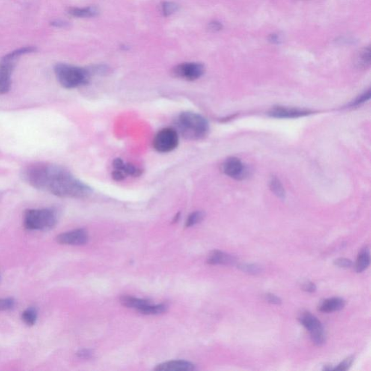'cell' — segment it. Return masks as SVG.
<instances>
[{
	"instance_id": "ba28073f",
	"label": "cell",
	"mask_w": 371,
	"mask_h": 371,
	"mask_svg": "<svg viewBox=\"0 0 371 371\" xmlns=\"http://www.w3.org/2000/svg\"><path fill=\"white\" fill-rule=\"evenodd\" d=\"M16 60L5 55L0 61V94L7 93L11 88V75Z\"/></svg>"
},
{
	"instance_id": "4fadbf2b",
	"label": "cell",
	"mask_w": 371,
	"mask_h": 371,
	"mask_svg": "<svg viewBox=\"0 0 371 371\" xmlns=\"http://www.w3.org/2000/svg\"><path fill=\"white\" fill-rule=\"evenodd\" d=\"M207 262L209 265H233L236 263V259L232 255L220 250H214L209 254Z\"/></svg>"
},
{
	"instance_id": "5b68a950",
	"label": "cell",
	"mask_w": 371,
	"mask_h": 371,
	"mask_svg": "<svg viewBox=\"0 0 371 371\" xmlns=\"http://www.w3.org/2000/svg\"><path fill=\"white\" fill-rule=\"evenodd\" d=\"M179 143V133L172 128H165L155 135L153 147L161 153H168L177 148Z\"/></svg>"
},
{
	"instance_id": "f546056e",
	"label": "cell",
	"mask_w": 371,
	"mask_h": 371,
	"mask_svg": "<svg viewBox=\"0 0 371 371\" xmlns=\"http://www.w3.org/2000/svg\"><path fill=\"white\" fill-rule=\"evenodd\" d=\"M301 289H302L304 292L313 293V292H316L317 287L316 284H315L314 283H313V282L306 280V281H304L301 283Z\"/></svg>"
},
{
	"instance_id": "cb8c5ba5",
	"label": "cell",
	"mask_w": 371,
	"mask_h": 371,
	"mask_svg": "<svg viewBox=\"0 0 371 371\" xmlns=\"http://www.w3.org/2000/svg\"><path fill=\"white\" fill-rule=\"evenodd\" d=\"M205 216V212H202V211H196V212H192L187 218L186 226L191 227V226L198 224L204 219Z\"/></svg>"
},
{
	"instance_id": "3957f363",
	"label": "cell",
	"mask_w": 371,
	"mask_h": 371,
	"mask_svg": "<svg viewBox=\"0 0 371 371\" xmlns=\"http://www.w3.org/2000/svg\"><path fill=\"white\" fill-rule=\"evenodd\" d=\"M55 73L60 85L69 90L87 85L90 83L92 76L89 69L64 63H60L55 66Z\"/></svg>"
},
{
	"instance_id": "7c38bea8",
	"label": "cell",
	"mask_w": 371,
	"mask_h": 371,
	"mask_svg": "<svg viewBox=\"0 0 371 371\" xmlns=\"http://www.w3.org/2000/svg\"><path fill=\"white\" fill-rule=\"evenodd\" d=\"M195 365L185 360H172L157 366L158 371H191L195 370Z\"/></svg>"
},
{
	"instance_id": "4316f807",
	"label": "cell",
	"mask_w": 371,
	"mask_h": 371,
	"mask_svg": "<svg viewBox=\"0 0 371 371\" xmlns=\"http://www.w3.org/2000/svg\"><path fill=\"white\" fill-rule=\"evenodd\" d=\"M354 360V356H349L348 358L339 363L336 368H334L333 371H345L349 370V368L352 366L353 362Z\"/></svg>"
},
{
	"instance_id": "30bf717a",
	"label": "cell",
	"mask_w": 371,
	"mask_h": 371,
	"mask_svg": "<svg viewBox=\"0 0 371 371\" xmlns=\"http://www.w3.org/2000/svg\"><path fill=\"white\" fill-rule=\"evenodd\" d=\"M313 112L309 110L277 106L273 108L268 113V115L271 117L276 118H297L309 116Z\"/></svg>"
},
{
	"instance_id": "d590c367",
	"label": "cell",
	"mask_w": 371,
	"mask_h": 371,
	"mask_svg": "<svg viewBox=\"0 0 371 371\" xmlns=\"http://www.w3.org/2000/svg\"><path fill=\"white\" fill-rule=\"evenodd\" d=\"M333 369H334V368H332V366H331V365H325V366H324L323 371H333Z\"/></svg>"
},
{
	"instance_id": "52a82bcc",
	"label": "cell",
	"mask_w": 371,
	"mask_h": 371,
	"mask_svg": "<svg viewBox=\"0 0 371 371\" xmlns=\"http://www.w3.org/2000/svg\"><path fill=\"white\" fill-rule=\"evenodd\" d=\"M205 67L198 63H185L178 65L173 69V74L177 78L186 81H195L204 74Z\"/></svg>"
},
{
	"instance_id": "484cf974",
	"label": "cell",
	"mask_w": 371,
	"mask_h": 371,
	"mask_svg": "<svg viewBox=\"0 0 371 371\" xmlns=\"http://www.w3.org/2000/svg\"><path fill=\"white\" fill-rule=\"evenodd\" d=\"M16 301L13 298L0 299V312L7 311L14 308Z\"/></svg>"
},
{
	"instance_id": "4dcf8cb0",
	"label": "cell",
	"mask_w": 371,
	"mask_h": 371,
	"mask_svg": "<svg viewBox=\"0 0 371 371\" xmlns=\"http://www.w3.org/2000/svg\"><path fill=\"white\" fill-rule=\"evenodd\" d=\"M265 300L268 302L271 303V304H281L282 301L280 298L277 297V295H274V294L268 293L265 296Z\"/></svg>"
},
{
	"instance_id": "603a6c76",
	"label": "cell",
	"mask_w": 371,
	"mask_h": 371,
	"mask_svg": "<svg viewBox=\"0 0 371 371\" xmlns=\"http://www.w3.org/2000/svg\"><path fill=\"white\" fill-rule=\"evenodd\" d=\"M238 268L246 274L257 275L262 271V268L257 264L241 263L238 265Z\"/></svg>"
},
{
	"instance_id": "44dd1931",
	"label": "cell",
	"mask_w": 371,
	"mask_h": 371,
	"mask_svg": "<svg viewBox=\"0 0 371 371\" xmlns=\"http://www.w3.org/2000/svg\"><path fill=\"white\" fill-rule=\"evenodd\" d=\"M37 310L34 307H29L22 313V320L27 325L31 326L37 322Z\"/></svg>"
},
{
	"instance_id": "836d02e7",
	"label": "cell",
	"mask_w": 371,
	"mask_h": 371,
	"mask_svg": "<svg viewBox=\"0 0 371 371\" xmlns=\"http://www.w3.org/2000/svg\"><path fill=\"white\" fill-rule=\"evenodd\" d=\"M51 25H53V26L55 27H57V28H65V27L68 26L69 23H68L67 22H66V21L58 20V21H52V22L51 23Z\"/></svg>"
},
{
	"instance_id": "1f68e13d",
	"label": "cell",
	"mask_w": 371,
	"mask_h": 371,
	"mask_svg": "<svg viewBox=\"0 0 371 371\" xmlns=\"http://www.w3.org/2000/svg\"><path fill=\"white\" fill-rule=\"evenodd\" d=\"M76 354L79 358L87 360V359H91L93 357V352L90 349H83L78 351Z\"/></svg>"
},
{
	"instance_id": "9c48e42d",
	"label": "cell",
	"mask_w": 371,
	"mask_h": 371,
	"mask_svg": "<svg viewBox=\"0 0 371 371\" xmlns=\"http://www.w3.org/2000/svg\"><path fill=\"white\" fill-rule=\"evenodd\" d=\"M88 233L85 229H79L61 233L57 236V242L66 245H84L88 242Z\"/></svg>"
},
{
	"instance_id": "6da1fadb",
	"label": "cell",
	"mask_w": 371,
	"mask_h": 371,
	"mask_svg": "<svg viewBox=\"0 0 371 371\" xmlns=\"http://www.w3.org/2000/svg\"><path fill=\"white\" fill-rule=\"evenodd\" d=\"M28 185L63 198H85L91 195L93 188L75 178L65 167L52 164L34 163L22 172Z\"/></svg>"
},
{
	"instance_id": "83f0119b",
	"label": "cell",
	"mask_w": 371,
	"mask_h": 371,
	"mask_svg": "<svg viewBox=\"0 0 371 371\" xmlns=\"http://www.w3.org/2000/svg\"><path fill=\"white\" fill-rule=\"evenodd\" d=\"M370 98L371 91L370 90H369V91L366 92V93H363V94L360 95V96H359V97H357L355 100L353 101L352 103L349 105V106H359V105H362V104L364 103V102H367V101L369 100Z\"/></svg>"
},
{
	"instance_id": "e575fe53",
	"label": "cell",
	"mask_w": 371,
	"mask_h": 371,
	"mask_svg": "<svg viewBox=\"0 0 371 371\" xmlns=\"http://www.w3.org/2000/svg\"><path fill=\"white\" fill-rule=\"evenodd\" d=\"M269 41L272 43L279 44L281 42V39L278 34H271L269 37Z\"/></svg>"
},
{
	"instance_id": "5bb4252c",
	"label": "cell",
	"mask_w": 371,
	"mask_h": 371,
	"mask_svg": "<svg viewBox=\"0 0 371 371\" xmlns=\"http://www.w3.org/2000/svg\"><path fill=\"white\" fill-rule=\"evenodd\" d=\"M113 166L114 170L121 172L125 176H131L134 177H138L142 174L143 170L139 167L135 166L131 163L125 162L120 158L115 159L113 162Z\"/></svg>"
},
{
	"instance_id": "ffe728a7",
	"label": "cell",
	"mask_w": 371,
	"mask_h": 371,
	"mask_svg": "<svg viewBox=\"0 0 371 371\" xmlns=\"http://www.w3.org/2000/svg\"><path fill=\"white\" fill-rule=\"evenodd\" d=\"M356 64L360 68H366L370 65L371 63V51L370 48H365L363 50L360 51L356 56Z\"/></svg>"
},
{
	"instance_id": "d4e9b609",
	"label": "cell",
	"mask_w": 371,
	"mask_h": 371,
	"mask_svg": "<svg viewBox=\"0 0 371 371\" xmlns=\"http://www.w3.org/2000/svg\"><path fill=\"white\" fill-rule=\"evenodd\" d=\"M179 10V5L173 1H165L161 4V11L165 17H168Z\"/></svg>"
},
{
	"instance_id": "d6986e66",
	"label": "cell",
	"mask_w": 371,
	"mask_h": 371,
	"mask_svg": "<svg viewBox=\"0 0 371 371\" xmlns=\"http://www.w3.org/2000/svg\"><path fill=\"white\" fill-rule=\"evenodd\" d=\"M167 306L164 304H153L149 303L141 307L138 311L144 315H159L166 311Z\"/></svg>"
},
{
	"instance_id": "7a4b0ae2",
	"label": "cell",
	"mask_w": 371,
	"mask_h": 371,
	"mask_svg": "<svg viewBox=\"0 0 371 371\" xmlns=\"http://www.w3.org/2000/svg\"><path fill=\"white\" fill-rule=\"evenodd\" d=\"M176 129L182 137L188 140H200L209 132V123L201 115L184 112L176 120Z\"/></svg>"
},
{
	"instance_id": "8fae6325",
	"label": "cell",
	"mask_w": 371,
	"mask_h": 371,
	"mask_svg": "<svg viewBox=\"0 0 371 371\" xmlns=\"http://www.w3.org/2000/svg\"><path fill=\"white\" fill-rule=\"evenodd\" d=\"M222 167L223 173L233 179H243L247 172L243 162L239 158L234 157L226 159L223 162Z\"/></svg>"
},
{
	"instance_id": "9a60e30c",
	"label": "cell",
	"mask_w": 371,
	"mask_h": 371,
	"mask_svg": "<svg viewBox=\"0 0 371 371\" xmlns=\"http://www.w3.org/2000/svg\"><path fill=\"white\" fill-rule=\"evenodd\" d=\"M345 301L339 297H333L324 300L319 306V310L322 313H333L339 311L345 307Z\"/></svg>"
},
{
	"instance_id": "7402d4cb",
	"label": "cell",
	"mask_w": 371,
	"mask_h": 371,
	"mask_svg": "<svg viewBox=\"0 0 371 371\" xmlns=\"http://www.w3.org/2000/svg\"><path fill=\"white\" fill-rule=\"evenodd\" d=\"M270 187L273 192L280 199H283L285 197V190L283 185L280 183L279 179L277 177L271 178L270 181Z\"/></svg>"
},
{
	"instance_id": "f1b7e54d",
	"label": "cell",
	"mask_w": 371,
	"mask_h": 371,
	"mask_svg": "<svg viewBox=\"0 0 371 371\" xmlns=\"http://www.w3.org/2000/svg\"><path fill=\"white\" fill-rule=\"evenodd\" d=\"M334 265L339 268H349L353 265L352 261L347 258H338L334 260Z\"/></svg>"
},
{
	"instance_id": "8992f818",
	"label": "cell",
	"mask_w": 371,
	"mask_h": 371,
	"mask_svg": "<svg viewBox=\"0 0 371 371\" xmlns=\"http://www.w3.org/2000/svg\"><path fill=\"white\" fill-rule=\"evenodd\" d=\"M299 321L308 330L312 342L316 346H322L325 344V334L324 326L316 316L308 312H304L299 317Z\"/></svg>"
},
{
	"instance_id": "ac0fdd59",
	"label": "cell",
	"mask_w": 371,
	"mask_h": 371,
	"mask_svg": "<svg viewBox=\"0 0 371 371\" xmlns=\"http://www.w3.org/2000/svg\"><path fill=\"white\" fill-rule=\"evenodd\" d=\"M120 303L125 307L129 308L135 309L138 311L139 310L144 307L146 304H149L148 300L144 299L137 298V297L130 296H123L120 298Z\"/></svg>"
},
{
	"instance_id": "d6a6232c",
	"label": "cell",
	"mask_w": 371,
	"mask_h": 371,
	"mask_svg": "<svg viewBox=\"0 0 371 371\" xmlns=\"http://www.w3.org/2000/svg\"><path fill=\"white\" fill-rule=\"evenodd\" d=\"M222 24L221 23L218 22V21H212V22L209 23L208 28L210 31L216 32V31H221L222 29Z\"/></svg>"
},
{
	"instance_id": "e0dca14e",
	"label": "cell",
	"mask_w": 371,
	"mask_h": 371,
	"mask_svg": "<svg viewBox=\"0 0 371 371\" xmlns=\"http://www.w3.org/2000/svg\"><path fill=\"white\" fill-rule=\"evenodd\" d=\"M68 13L73 17L76 18H92L97 16L99 13V9L96 7H84V8H78V7H72L69 10Z\"/></svg>"
},
{
	"instance_id": "2e32d148",
	"label": "cell",
	"mask_w": 371,
	"mask_h": 371,
	"mask_svg": "<svg viewBox=\"0 0 371 371\" xmlns=\"http://www.w3.org/2000/svg\"><path fill=\"white\" fill-rule=\"evenodd\" d=\"M371 263L370 250L369 247H365L361 249L355 264V270L357 273H362L369 268Z\"/></svg>"
},
{
	"instance_id": "277c9868",
	"label": "cell",
	"mask_w": 371,
	"mask_h": 371,
	"mask_svg": "<svg viewBox=\"0 0 371 371\" xmlns=\"http://www.w3.org/2000/svg\"><path fill=\"white\" fill-rule=\"evenodd\" d=\"M57 223V212L51 208L28 209L24 213L23 224L28 230L47 232Z\"/></svg>"
}]
</instances>
